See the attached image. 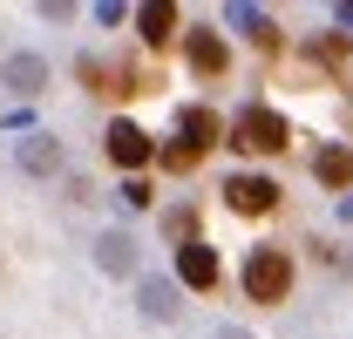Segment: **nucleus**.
<instances>
[{
    "instance_id": "18",
    "label": "nucleus",
    "mask_w": 353,
    "mask_h": 339,
    "mask_svg": "<svg viewBox=\"0 0 353 339\" xmlns=\"http://www.w3.org/2000/svg\"><path fill=\"white\" fill-rule=\"evenodd\" d=\"M123 204H130V211H150V204H157L150 176H130V183H123Z\"/></svg>"
},
{
    "instance_id": "13",
    "label": "nucleus",
    "mask_w": 353,
    "mask_h": 339,
    "mask_svg": "<svg viewBox=\"0 0 353 339\" xmlns=\"http://www.w3.org/2000/svg\"><path fill=\"white\" fill-rule=\"evenodd\" d=\"M224 21H231L252 48H265V54L279 48V21H272V14H259V7H245V0H231V14H224Z\"/></svg>"
},
{
    "instance_id": "20",
    "label": "nucleus",
    "mask_w": 353,
    "mask_h": 339,
    "mask_svg": "<svg viewBox=\"0 0 353 339\" xmlns=\"http://www.w3.org/2000/svg\"><path fill=\"white\" fill-rule=\"evenodd\" d=\"M218 339H245V333H238V326H231V333H218Z\"/></svg>"
},
{
    "instance_id": "4",
    "label": "nucleus",
    "mask_w": 353,
    "mask_h": 339,
    "mask_svg": "<svg viewBox=\"0 0 353 339\" xmlns=\"http://www.w3.org/2000/svg\"><path fill=\"white\" fill-rule=\"evenodd\" d=\"M279 197H285V190H279L272 176H252V170L224 176V204H231L238 217H265V211H279Z\"/></svg>"
},
{
    "instance_id": "3",
    "label": "nucleus",
    "mask_w": 353,
    "mask_h": 339,
    "mask_svg": "<svg viewBox=\"0 0 353 339\" xmlns=\"http://www.w3.org/2000/svg\"><path fill=\"white\" fill-rule=\"evenodd\" d=\"M102 150H109V163L130 170V176H143V170L163 156V150H157V136H150V129H136L130 116H116V123L102 129Z\"/></svg>"
},
{
    "instance_id": "9",
    "label": "nucleus",
    "mask_w": 353,
    "mask_h": 339,
    "mask_svg": "<svg viewBox=\"0 0 353 339\" xmlns=\"http://www.w3.org/2000/svg\"><path fill=\"white\" fill-rule=\"evenodd\" d=\"M312 183H319V190H347V197H353V143H319V156H312Z\"/></svg>"
},
{
    "instance_id": "10",
    "label": "nucleus",
    "mask_w": 353,
    "mask_h": 339,
    "mask_svg": "<svg viewBox=\"0 0 353 339\" xmlns=\"http://www.w3.org/2000/svg\"><path fill=\"white\" fill-rule=\"evenodd\" d=\"M176 292H183L176 278H136V312H143V319H157V326H170L176 312H183Z\"/></svg>"
},
{
    "instance_id": "19",
    "label": "nucleus",
    "mask_w": 353,
    "mask_h": 339,
    "mask_svg": "<svg viewBox=\"0 0 353 339\" xmlns=\"http://www.w3.org/2000/svg\"><path fill=\"white\" fill-rule=\"evenodd\" d=\"M340 217H353V197H340Z\"/></svg>"
},
{
    "instance_id": "17",
    "label": "nucleus",
    "mask_w": 353,
    "mask_h": 339,
    "mask_svg": "<svg viewBox=\"0 0 353 339\" xmlns=\"http://www.w3.org/2000/svg\"><path fill=\"white\" fill-rule=\"evenodd\" d=\"M312 61H326V68H347V41H340V34H319V41H312Z\"/></svg>"
},
{
    "instance_id": "12",
    "label": "nucleus",
    "mask_w": 353,
    "mask_h": 339,
    "mask_svg": "<svg viewBox=\"0 0 353 339\" xmlns=\"http://www.w3.org/2000/svg\"><path fill=\"white\" fill-rule=\"evenodd\" d=\"M95 265H102L109 278H136V238L130 231H102V238H95Z\"/></svg>"
},
{
    "instance_id": "7",
    "label": "nucleus",
    "mask_w": 353,
    "mask_h": 339,
    "mask_svg": "<svg viewBox=\"0 0 353 339\" xmlns=\"http://www.w3.org/2000/svg\"><path fill=\"white\" fill-rule=\"evenodd\" d=\"M176 285H183V292H218V251H211L204 238L176 251Z\"/></svg>"
},
{
    "instance_id": "15",
    "label": "nucleus",
    "mask_w": 353,
    "mask_h": 339,
    "mask_svg": "<svg viewBox=\"0 0 353 339\" xmlns=\"http://www.w3.org/2000/svg\"><path fill=\"white\" fill-rule=\"evenodd\" d=\"M163 231L176 238V251H183V245H197V204H176V211H163Z\"/></svg>"
},
{
    "instance_id": "2",
    "label": "nucleus",
    "mask_w": 353,
    "mask_h": 339,
    "mask_svg": "<svg viewBox=\"0 0 353 339\" xmlns=\"http://www.w3.org/2000/svg\"><path fill=\"white\" fill-rule=\"evenodd\" d=\"M292 292V258L259 245V251H245V298L252 305H279V298Z\"/></svg>"
},
{
    "instance_id": "8",
    "label": "nucleus",
    "mask_w": 353,
    "mask_h": 339,
    "mask_svg": "<svg viewBox=\"0 0 353 339\" xmlns=\"http://www.w3.org/2000/svg\"><path fill=\"white\" fill-rule=\"evenodd\" d=\"M183 61H190V75H224L231 68V48H224V34H211V28H197V34H183Z\"/></svg>"
},
{
    "instance_id": "16",
    "label": "nucleus",
    "mask_w": 353,
    "mask_h": 339,
    "mask_svg": "<svg viewBox=\"0 0 353 339\" xmlns=\"http://www.w3.org/2000/svg\"><path fill=\"white\" fill-rule=\"evenodd\" d=\"M197 156H204V150H190V143L176 136V143H163V156H157V163H163V170H176V176H183V170H197Z\"/></svg>"
},
{
    "instance_id": "5",
    "label": "nucleus",
    "mask_w": 353,
    "mask_h": 339,
    "mask_svg": "<svg viewBox=\"0 0 353 339\" xmlns=\"http://www.w3.org/2000/svg\"><path fill=\"white\" fill-rule=\"evenodd\" d=\"M176 136L190 150H218V143H231V123H224L218 109H204V102H183L176 109Z\"/></svg>"
},
{
    "instance_id": "1",
    "label": "nucleus",
    "mask_w": 353,
    "mask_h": 339,
    "mask_svg": "<svg viewBox=\"0 0 353 339\" xmlns=\"http://www.w3.org/2000/svg\"><path fill=\"white\" fill-rule=\"evenodd\" d=\"M231 150H245V156H279V150H292V123H285L279 109H265V102H245V109L231 116Z\"/></svg>"
},
{
    "instance_id": "11",
    "label": "nucleus",
    "mask_w": 353,
    "mask_h": 339,
    "mask_svg": "<svg viewBox=\"0 0 353 339\" xmlns=\"http://www.w3.org/2000/svg\"><path fill=\"white\" fill-rule=\"evenodd\" d=\"M14 163L28 170V176H61V163H68V156H61V143H54L48 129H34V136H21V150H14Z\"/></svg>"
},
{
    "instance_id": "6",
    "label": "nucleus",
    "mask_w": 353,
    "mask_h": 339,
    "mask_svg": "<svg viewBox=\"0 0 353 339\" xmlns=\"http://www.w3.org/2000/svg\"><path fill=\"white\" fill-rule=\"evenodd\" d=\"M0 88H14L21 102L48 95V54H7L0 61Z\"/></svg>"
},
{
    "instance_id": "14",
    "label": "nucleus",
    "mask_w": 353,
    "mask_h": 339,
    "mask_svg": "<svg viewBox=\"0 0 353 339\" xmlns=\"http://www.w3.org/2000/svg\"><path fill=\"white\" fill-rule=\"evenodd\" d=\"M136 34H143V48L176 41V0H150V7H136Z\"/></svg>"
}]
</instances>
